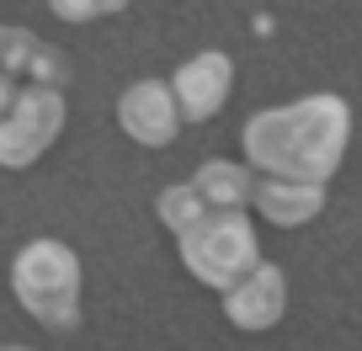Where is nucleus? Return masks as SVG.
<instances>
[{"mask_svg": "<svg viewBox=\"0 0 362 351\" xmlns=\"http://www.w3.org/2000/svg\"><path fill=\"white\" fill-rule=\"evenodd\" d=\"M176 239H181V266L203 287H218V293H224L229 282H240L261 261L256 224H250L245 208H208V213Z\"/></svg>", "mask_w": 362, "mask_h": 351, "instance_id": "obj_3", "label": "nucleus"}, {"mask_svg": "<svg viewBox=\"0 0 362 351\" xmlns=\"http://www.w3.org/2000/svg\"><path fill=\"white\" fill-rule=\"evenodd\" d=\"M165 85H170V96H176V107H181V123H208V117L229 102L235 59L218 54V48H203V54H192Z\"/></svg>", "mask_w": 362, "mask_h": 351, "instance_id": "obj_5", "label": "nucleus"}, {"mask_svg": "<svg viewBox=\"0 0 362 351\" xmlns=\"http://www.w3.org/2000/svg\"><path fill=\"white\" fill-rule=\"evenodd\" d=\"M117 128L144 149H165L170 138L181 133V107H176V96H170V85H160V80H134V85L117 96Z\"/></svg>", "mask_w": 362, "mask_h": 351, "instance_id": "obj_7", "label": "nucleus"}, {"mask_svg": "<svg viewBox=\"0 0 362 351\" xmlns=\"http://www.w3.org/2000/svg\"><path fill=\"white\" fill-rule=\"evenodd\" d=\"M0 37H6V27H0Z\"/></svg>", "mask_w": 362, "mask_h": 351, "instance_id": "obj_16", "label": "nucleus"}, {"mask_svg": "<svg viewBox=\"0 0 362 351\" xmlns=\"http://www.w3.org/2000/svg\"><path fill=\"white\" fill-rule=\"evenodd\" d=\"M0 351H33V346H0Z\"/></svg>", "mask_w": 362, "mask_h": 351, "instance_id": "obj_15", "label": "nucleus"}, {"mask_svg": "<svg viewBox=\"0 0 362 351\" xmlns=\"http://www.w3.org/2000/svg\"><path fill=\"white\" fill-rule=\"evenodd\" d=\"M351 144V107L330 91H315L304 102L256 112L240 128L245 165L261 176H283V182H325L341 170Z\"/></svg>", "mask_w": 362, "mask_h": 351, "instance_id": "obj_1", "label": "nucleus"}, {"mask_svg": "<svg viewBox=\"0 0 362 351\" xmlns=\"http://www.w3.org/2000/svg\"><path fill=\"white\" fill-rule=\"evenodd\" d=\"M96 11H102V16H117V11H128V0H96Z\"/></svg>", "mask_w": 362, "mask_h": 351, "instance_id": "obj_14", "label": "nucleus"}, {"mask_svg": "<svg viewBox=\"0 0 362 351\" xmlns=\"http://www.w3.org/2000/svg\"><path fill=\"white\" fill-rule=\"evenodd\" d=\"M0 69L16 80H22V69H33V85H59L64 80V59L54 48H43L33 32H22V27H6V37H0Z\"/></svg>", "mask_w": 362, "mask_h": 351, "instance_id": "obj_9", "label": "nucleus"}, {"mask_svg": "<svg viewBox=\"0 0 362 351\" xmlns=\"http://www.w3.org/2000/svg\"><path fill=\"white\" fill-rule=\"evenodd\" d=\"M48 11H54L59 22H75V27L102 16V11H96V0H48Z\"/></svg>", "mask_w": 362, "mask_h": 351, "instance_id": "obj_12", "label": "nucleus"}, {"mask_svg": "<svg viewBox=\"0 0 362 351\" xmlns=\"http://www.w3.org/2000/svg\"><path fill=\"white\" fill-rule=\"evenodd\" d=\"M288 314V277L283 266H272V261H256L240 282L224 287V319L235 330H272L277 319Z\"/></svg>", "mask_w": 362, "mask_h": 351, "instance_id": "obj_6", "label": "nucleus"}, {"mask_svg": "<svg viewBox=\"0 0 362 351\" xmlns=\"http://www.w3.org/2000/svg\"><path fill=\"white\" fill-rule=\"evenodd\" d=\"M155 213H160V224H165L170 234H187V229L208 213V203H203V192H197L192 182H176V186H165V192L155 197Z\"/></svg>", "mask_w": 362, "mask_h": 351, "instance_id": "obj_11", "label": "nucleus"}, {"mask_svg": "<svg viewBox=\"0 0 362 351\" xmlns=\"http://www.w3.org/2000/svg\"><path fill=\"white\" fill-rule=\"evenodd\" d=\"M11 293L37 325L75 330L80 325V256L64 239H27L11 261Z\"/></svg>", "mask_w": 362, "mask_h": 351, "instance_id": "obj_2", "label": "nucleus"}, {"mask_svg": "<svg viewBox=\"0 0 362 351\" xmlns=\"http://www.w3.org/2000/svg\"><path fill=\"white\" fill-rule=\"evenodd\" d=\"M16 91H22V80H16V75H6V69H0V117L11 112V102H16Z\"/></svg>", "mask_w": 362, "mask_h": 351, "instance_id": "obj_13", "label": "nucleus"}, {"mask_svg": "<svg viewBox=\"0 0 362 351\" xmlns=\"http://www.w3.org/2000/svg\"><path fill=\"white\" fill-rule=\"evenodd\" d=\"M192 186L203 192L208 208H250V192H256V170L235 165V160H203L192 176Z\"/></svg>", "mask_w": 362, "mask_h": 351, "instance_id": "obj_10", "label": "nucleus"}, {"mask_svg": "<svg viewBox=\"0 0 362 351\" xmlns=\"http://www.w3.org/2000/svg\"><path fill=\"white\" fill-rule=\"evenodd\" d=\"M69 107L59 85H22L11 112L0 117V170H27L54 149L59 128H64Z\"/></svg>", "mask_w": 362, "mask_h": 351, "instance_id": "obj_4", "label": "nucleus"}, {"mask_svg": "<svg viewBox=\"0 0 362 351\" xmlns=\"http://www.w3.org/2000/svg\"><path fill=\"white\" fill-rule=\"evenodd\" d=\"M250 208H256L267 224L277 229H298L325 208V182H283V176H256V192H250Z\"/></svg>", "mask_w": 362, "mask_h": 351, "instance_id": "obj_8", "label": "nucleus"}]
</instances>
